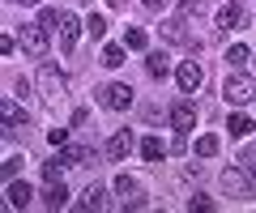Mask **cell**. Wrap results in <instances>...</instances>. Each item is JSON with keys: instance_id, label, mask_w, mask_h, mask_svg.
I'll return each mask as SVG.
<instances>
[{"instance_id": "6da1fadb", "label": "cell", "mask_w": 256, "mask_h": 213, "mask_svg": "<svg viewBox=\"0 0 256 213\" xmlns=\"http://www.w3.org/2000/svg\"><path fill=\"white\" fill-rule=\"evenodd\" d=\"M34 90H38V98H43L47 111H60L64 102H68V77H64L52 60H43V64H38V77H34Z\"/></svg>"}, {"instance_id": "7a4b0ae2", "label": "cell", "mask_w": 256, "mask_h": 213, "mask_svg": "<svg viewBox=\"0 0 256 213\" xmlns=\"http://www.w3.org/2000/svg\"><path fill=\"white\" fill-rule=\"evenodd\" d=\"M222 98H226V107H244V102H252V98H256V81L230 68L226 81H222Z\"/></svg>"}, {"instance_id": "3957f363", "label": "cell", "mask_w": 256, "mask_h": 213, "mask_svg": "<svg viewBox=\"0 0 256 213\" xmlns=\"http://www.w3.org/2000/svg\"><path fill=\"white\" fill-rule=\"evenodd\" d=\"M158 34L166 38V43H180V47H188V51H201V38L188 30V17L184 13H175V17H166L162 26H158Z\"/></svg>"}, {"instance_id": "277c9868", "label": "cell", "mask_w": 256, "mask_h": 213, "mask_svg": "<svg viewBox=\"0 0 256 213\" xmlns=\"http://www.w3.org/2000/svg\"><path fill=\"white\" fill-rule=\"evenodd\" d=\"M18 47L26 51L30 60H43L47 56V26H43V21H26L22 34H18Z\"/></svg>"}, {"instance_id": "5b68a950", "label": "cell", "mask_w": 256, "mask_h": 213, "mask_svg": "<svg viewBox=\"0 0 256 213\" xmlns=\"http://www.w3.org/2000/svg\"><path fill=\"white\" fill-rule=\"evenodd\" d=\"M116 196L124 201V209H146V188H141V179L132 175H116Z\"/></svg>"}, {"instance_id": "8992f818", "label": "cell", "mask_w": 256, "mask_h": 213, "mask_svg": "<svg viewBox=\"0 0 256 213\" xmlns=\"http://www.w3.org/2000/svg\"><path fill=\"white\" fill-rule=\"evenodd\" d=\"M222 192L226 196H252L256 184H252V175H248L244 167H226L222 171Z\"/></svg>"}, {"instance_id": "52a82bcc", "label": "cell", "mask_w": 256, "mask_h": 213, "mask_svg": "<svg viewBox=\"0 0 256 213\" xmlns=\"http://www.w3.org/2000/svg\"><path fill=\"white\" fill-rule=\"evenodd\" d=\"M98 102L107 107V111H128V107H132V90L120 85V81H111V85H102V90H98Z\"/></svg>"}, {"instance_id": "ba28073f", "label": "cell", "mask_w": 256, "mask_h": 213, "mask_svg": "<svg viewBox=\"0 0 256 213\" xmlns=\"http://www.w3.org/2000/svg\"><path fill=\"white\" fill-rule=\"evenodd\" d=\"M175 81H180L184 94H196V90H201V81H205V68L196 64V60H184V64L175 68Z\"/></svg>"}, {"instance_id": "9c48e42d", "label": "cell", "mask_w": 256, "mask_h": 213, "mask_svg": "<svg viewBox=\"0 0 256 213\" xmlns=\"http://www.w3.org/2000/svg\"><path fill=\"white\" fill-rule=\"evenodd\" d=\"M0 115H4V137H13V132H26V128H30V115L22 111L13 98L0 102Z\"/></svg>"}, {"instance_id": "30bf717a", "label": "cell", "mask_w": 256, "mask_h": 213, "mask_svg": "<svg viewBox=\"0 0 256 213\" xmlns=\"http://www.w3.org/2000/svg\"><path fill=\"white\" fill-rule=\"evenodd\" d=\"M171 128L175 132H192L196 128V102H188V98H180L171 107Z\"/></svg>"}, {"instance_id": "8fae6325", "label": "cell", "mask_w": 256, "mask_h": 213, "mask_svg": "<svg viewBox=\"0 0 256 213\" xmlns=\"http://www.w3.org/2000/svg\"><path fill=\"white\" fill-rule=\"evenodd\" d=\"M214 21H218V30H222V34H230V30H239V26H244V4H239V0H230V4H222V9H218V17H214Z\"/></svg>"}, {"instance_id": "7c38bea8", "label": "cell", "mask_w": 256, "mask_h": 213, "mask_svg": "<svg viewBox=\"0 0 256 213\" xmlns=\"http://www.w3.org/2000/svg\"><path fill=\"white\" fill-rule=\"evenodd\" d=\"M132 145H137V137H132L128 128H120L116 137L107 141V158H111V162H124V158L132 154Z\"/></svg>"}, {"instance_id": "4fadbf2b", "label": "cell", "mask_w": 256, "mask_h": 213, "mask_svg": "<svg viewBox=\"0 0 256 213\" xmlns=\"http://www.w3.org/2000/svg\"><path fill=\"white\" fill-rule=\"evenodd\" d=\"M77 30H82V26H77V17H73V13H64V17H60V30H56L60 51H73V47H77Z\"/></svg>"}, {"instance_id": "5bb4252c", "label": "cell", "mask_w": 256, "mask_h": 213, "mask_svg": "<svg viewBox=\"0 0 256 213\" xmlns=\"http://www.w3.org/2000/svg\"><path fill=\"white\" fill-rule=\"evenodd\" d=\"M4 201H9L13 209H26V205L34 201V192H30V184H22V179H9V188H4Z\"/></svg>"}, {"instance_id": "9a60e30c", "label": "cell", "mask_w": 256, "mask_h": 213, "mask_svg": "<svg viewBox=\"0 0 256 213\" xmlns=\"http://www.w3.org/2000/svg\"><path fill=\"white\" fill-rule=\"evenodd\" d=\"M64 162H68V167H86V162H90V158H94V149L90 145H64Z\"/></svg>"}, {"instance_id": "2e32d148", "label": "cell", "mask_w": 256, "mask_h": 213, "mask_svg": "<svg viewBox=\"0 0 256 213\" xmlns=\"http://www.w3.org/2000/svg\"><path fill=\"white\" fill-rule=\"evenodd\" d=\"M43 205H47V209H60V205H68V188H64V179H60V184H47Z\"/></svg>"}, {"instance_id": "e0dca14e", "label": "cell", "mask_w": 256, "mask_h": 213, "mask_svg": "<svg viewBox=\"0 0 256 213\" xmlns=\"http://www.w3.org/2000/svg\"><path fill=\"white\" fill-rule=\"evenodd\" d=\"M146 73L150 77H166V73H171V64H166L162 51H150V56H146Z\"/></svg>"}, {"instance_id": "ac0fdd59", "label": "cell", "mask_w": 256, "mask_h": 213, "mask_svg": "<svg viewBox=\"0 0 256 213\" xmlns=\"http://www.w3.org/2000/svg\"><path fill=\"white\" fill-rule=\"evenodd\" d=\"M146 43H150V38H146L141 26H128L124 30V47H128V51H146Z\"/></svg>"}, {"instance_id": "d6986e66", "label": "cell", "mask_w": 256, "mask_h": 213, "mask_svg": "<svg viewBox=\"0 0 256 213\" xmlns=\"http://www.w3.org/2000/svg\"><path fill=\"white\" fill-rule=\"evenodd\" d=\"M222 149V141L214 137V132H205V137H196V158H214Z\"/></svg>"}, {"instance_id": "ffe728a7", "label": "cell", "mask_w": 256, "mask_h": 213, "mask_svg": "<svg viewBox=\"0 0 256 213\" xmlns=\"http://www.w3.org/2000/svg\"><path fill=\"white\" fill-rule=\"evenodd\" d=\"M162 154H166V149H162V141H158V137H146V141H141V158H146V162H158Z\"/></svg>"}, {"instance_id": "44dd1931", "label": "cell", "mask_w": 256, "mask_h": 213, "mask_svg": "<svg viewBox=\"0 0 256 213\" xmlns=\"http://www.w3.org/2000/svg\"><path fill=\"white\" fill-rule=\"evenodd\" d=\"M102 205H107V192H102L98 184H90V188H86V201H82V209H102Z\"/></svg>"}, {"instance_id": "7402d4cb", "label": "cell", "mask_w": 256, "mask_h": 213, "mask_svg": "<svg viewBox=\"0 0 256 213\" xmlns=\"http://www.w3.org/2000/svg\"><path fill=\"white\" fill-rule=\"evenodd\" d=\"M86 34L102 38V34H107V17H102V13H90V17H86Z\"/></svg>"}, {"instance_id": "603a6c76", "label": "cell", "mask_w": 256, "mask_h": 213, "mask_svg": "<svg viewBox=\"0 0 256 213\" xmlns=\"http://www.w3.org/2000/svg\"><path fill=\"white\" fill-rule=\"evenodd\" d=\"M226 128H230V137H248V132H252V120H248V115H230V120H226Z\"/></svg>"}, {"instance_id": "cb8c5ba5", "label": "cell", "mask_w": 256, "mask_h": 213, "mask_svg": "<svg viewBox=\"0 0 256 213\" xmlns=\"http://www.w3.org/2000/svg\"><path fill=\"white\" fill-rule=\"evenodd\" d=\"M124 51H128V47H116V43L102 47V64H107V68H120V64H124Z\"/></svg>"}, {"instance_id": "d4e9b609", "label": "cell", "mask_w": 256, "mask_h": 213, "mask_svg": "<svg viewBox=\"0 0 256 213\" xmlns=\"http://www.w3.org/2000/svg\"><path fill=\"white\" fill-rule=\"evenodd\" d=\"M244 60H248V47H244V43H230V47H226V68H239Z\"/></svg>"}, {"instance_id": "484cf974", "label": "cell", "mask_w": 256, "mask_h": 213, "mask_svg": "<svg viewBox=\"0 0 256 213\" xmlns=\"http://www.w3.org/2000/svg\"><path fill=\"white\" fill-rule=\"evenodd\" d=\"M68 167V162H64V158H56V162H43V179L47 184H60V171Z\"/></svg>"}, {"instance_id": "4316f807", "label": "cell", "mask_w": 256, "mask_h": 213, "mask_svg": "<svg viewBox=\"0 0 256 213\" xmlns=\"http://www.w3.org/2000/svg\"><path fill=\"white\" fill-rule=\"evenodd\" d=\"M239 167H244L248 175H252V184H256V145H248L244 154H239Z\"/></svg>"}, {"instance_id": "83f0119b", "label": "cell", "mask_w": 256, "mask_h": 213, "mask_svg": "<svg viewBox=\"0 0 256 213\" xmlns=\"http://www.w3.org/2000/svg\"><path fill=\"white\" fill-rule=\"evenodd\" d=\"M60 17H64V9H38V21L47 30H60Z\"/></svg>"}, {"instance_id": "f1b7e54d", "label": "cell", "mask_w": 256, "mask_h": 213, "mask_svg": "<svg viewBox=\"0 0 256 213\" xmlns=\"http://www.w3.org/2000/svg\"><path fill=\"white\" fill-rule=\"evenodd\" d=\"M47 141H52V145H68V128H52V132H47Z\"/></svg>"}, {"instance_id": "f546056e", "label": "cell", "mask_w": 256, "mask_h": 213, "mask_svg": "<svg viewBox=\"0 0 256 213\" xmlns=\"http://www.w3.org/2000/svg\"><path fill=\"white\" fill-rule=\"evenodd\" d=\"M18 167H22V158H4V179H18Z\"/></svg>"}, {"instance_id": "4dcf8cb0", "label": "cell", "mask_w": 256, "mask_h": 213, "mask_svg": "<svg viewBox=\"0 0 256 213\" xmlns=\"http://www.w3.org/2000/svg\"><path fill=\"white\" fill-rule=\"evenodd\" d=\"M188 209H214V201H210V196H201V192H196V196L188 201Z\"/></svg>"}, {"instance_id": "1f68e13d", "label": "cell", "mask_w": 256, "mask_h": 213, "mask_svg": "<svg viewBox=\"0 0 256 213\" xmlns=\"http://www.w3.org/2000/svg\"><path fill=\"white\" fill-rule=\"evenodd\" d=\"M141 4H146V9H154V13H158V9H166V4H171V0H141Z\"/></svg>"}, {"instance_id": "d6a6232c", "label": "cell", "mask_w": 256, "mask_h": 213, "mask_svg": "<svg viewBox=\"0 0 256 213\" xmlns=\"http://www.w3.org/2000/svg\"><path fill=\"white\" fill-rule=\"evenodd\" d=\"M107 4H111V9H124V0H107Z\"/></svg>"}, {"instance_id": "836d02e7", "label": "cell", "mask_w": 256, "mask_h": 213, "mask_svg": "<svg viewBox=\"0 0 256 213\" xmlns=\"http://www.w3.org/2000/svg\"><path fill=\"white\" fill-rule=\"evenodd\" d=\"M13 4H38V0H13Z\"/></svg>"}]
</instances>
